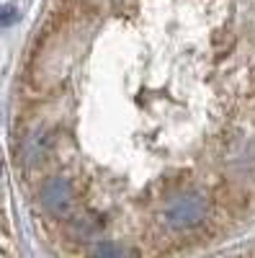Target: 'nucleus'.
<instances>
[{"mask_svg":"<svg viewBox=\"0 0 255 258\" xmlns=\"http://www.w3.org/2000/svg\"><path fill=\"white\" fill-rule=\"evenodd\" d=\"M0 170H3V165H0Z\"/></svg>","mask_w":255,"mask_h":258,"instance_id":"obj_5","label":"nucleus"},{"mask_svg":"<svg viewBox=\"0 0 255 258\" xmlns=\"http://www.w3.org/2000/svg\"><path fill=\"white\" fill-rule=\"evenodd\" d=\"M41 204L54 217H65L72 209V186L65 178H52L41 188Z\"/></svg>","mask_w":255,"mask_h":258,"instance_id":"obj_2","label":"nucleus"},{"mask_svg":"<svg viewBox=\"0 0 255 258\" xmlns=\"http://www.w3.org/2000/svg\"><path fill=\"white\" fill-rule=\"evenodd\" d=\"M16 18H18V13L13 6H0V26H11Z\"/></svg>","mask_w":255,"mask_h":258,"instance_id":"obj_3","label":"nucleus"},{"mask_svg":"<svg viewBox=\"0 0 255 258\" xmlns=\"http://www.w3.org/2000/svg\"><path fill=\"white\" fill-rule=\"evenodd\" d=\"M206 217V199L199 194H183L165 207V222L173 230H188Z\"/></svg>","mask_w":255,"mask_h":258,"instance_id":"obj_1","label":"nucleus"},{"mask_svg":"<svg viewBox=\"0 0 255 258\" xmlns=\"http://www.w3.org/2000/svg\"><path fill=\"white\" fill-rule=\"evenodd\" d=\"M93 253L96 255H124L126 250H121V248H93Z\"/></svg>","mask_w":255,"mask_h":258,"instance_id":"obj_4","label":"nucleus"}]
</instances>
